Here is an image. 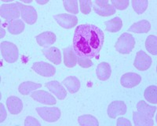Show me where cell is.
<instances>
[{
	"mask_svg": "<svg viewBox=\"0 0 157 126\" xmlns=\"http://www.w3.org/2000/svg\"><path fill=\"white\" fill-rule=\"evenodd\" d=\"M132 6L134 10L137 14H142L148 8V2L147 0H133Z\"/></svg>",
	"mask_w": 157,
	"mask_h": 126,
	"instance_id": "cell-29",
	"label": "cell"
},
{
	"mask_svg": "<svg viewBox=\"0 0 157 126\" xmlns=\"http://www.w3.org/2000/svg\"><path fill=\"white\" fill-rule=\"evenodd\" d=\"M62 84L71 94L77 92L80 88V82L75 77H68L63 81Z\"/></svg>",
	"mask_w": 157,
	"mask_h": 126,
	"instance_id": "cell-20",
	"label": "cell"
},
{
	"mask_svg": "<svg viewBox=\"0 0 157 126\" xmlns=\"http://www.w3.org/2000/svg\"><path fill=\"white\" fill-rule=\"evenodd\" d=\"M78 124L81 126H98V119L94 116L91 115H82L78 117Z\"/></svg>",
	"mask_w": 157,
	"mask_h": 126,
	"instance_id": "cell-28",
	"label": "cell"
},
{
	"mask_svg": "<svg viewBox=\"0 0 157 126\" xmlns=\"http://www.w3.org/2000/svg\"><path fill=\"white\" fill-rule=\"evenodd\" d=\"M36 112L43 120L47 122H55L61 115L60 109L57 107H47V106H38Z\"/></svg>",
	"mask_w": 157,
	"mask_h": 126,
	"instance_id": "cell-3",
	"label": "cell"
},
{
	"mask_svg": "<svg viewBox=\"0 0 157 126\" xmlns=\"http://www.w3.org/2000/svg\"><path fill=\"white\" fill-rule=\"evenodd\" d=\"M151 29V25L146 20L140 21L136 22L129 29V32L134 33H147Z\"/></svg>",
	"mask_w": 157,
	"mask_h": 126,
	"instance_id": "cell-22",
	"label": "cell"
},
{
	"mask_svg": "<svg viewBox=\"0 0 157 126\" xmlns=\"http://www.w3.org/2000/svg\"><path fill=\"white\" fill-rule=\"evenodd\" d=\"M64 9L68 12L72 13L74 14H77L78 13V1L76 0H66L64 1Z\"/></svg>",
	"mask_w": 157,
	"mask_h": 126,
	"instance_id": "cell-31",
	"label": "cell"
},
{
	"mask_svg": "<svg viewBox=\"0 0 157 126\" xmlns=\"http://www.w3.org/2000/svg\"><path fill=\"white\" fill-rule=\"evenodd\" d=\"M5 36V30L3 29H1V38H3V36Z\"/></svg>",
	"mask_w": 157,
	"mask_h": 126,
	"instance_id": "cell-39",
	"label": "cell"
},
{
	"mask_svg": "<svg viewBox=\"0 0 157 126\" xmlns=\"http://www.w3.org/2000/svg\"><path fill=\"white\" fill-rule=\"evenodd\" d=\"M41 87L42 85L40 84L34 83L32 81H26L20 85L18 90L20 93L22 94L23 96H28L32 92L36 90L37 88H40Z\"/></svg>",
	"mask_w": 157,
	"mask_h": 126,
	"instance_id": "cell-23",
	"label": "cell"
},
{
	"mask_svg": "<svg viewBox=\"0 0 157 126\" xmlns=\"http://www.w3.org/2000/svg\"><path fill=\"white\" fill-rule=\"evenodd\" d=\"M54 19L59 25L64 29H71L78 23V18L71 14H58L54 16Z\"/></svg>",
	"mask_w": 157,
	"mask_h": 126,
	"instance_id": "cell-11",
	"label": "cell"
},
{
	"mask_svg": "<svg viewBox=\"0 0 157 126\" xmlns=\"http://www.w3.org/2000/svg\"><path fill=\"white\" fill-rule=\"evenodd\" d=\"M111 3L114 6V8L123 10L127 9L130 2H129L128 0H120V1H119V0H116V1L113 0V1H111Z\"/></svg>",
	"mask_w": 157,
	"mask_h": 126,
	"instance_id": "cell-33",
	"label": "cell"
},
{
	"mask_svg": "<svg viewBox=\"0 0 157 126\" xmlns=\"http://www.w3.org/2000/svg\"><path fill=\"white\" fill-rule=\"evenodd\" d=\"M43 53L49 61H52L55 65H59L61 62V51L55 47H47L43 50Z\"/></svg>",
	"mask_w": 157,
	"mask_h": 126,
	"instance_id": "cell-16",
	"label": "cell"
},
{
	"mask_svg": "<svg viewBox=\"0 0 157 126\" xmlns=\"http://www.w3.org/2000/svg\"><path fill=\"white\" fill-rule=\"evenodd\" d=\"M31 97L35 101H37L39 103H43V104L55 105L57 103L56 99L54 96L43 90L36 91V92H32V95H31Z\"/></svg>",
	"mask_w": 157,
	"mask_h": 126,
	"instance_id": "cell-12",
	"label": "cell"
},
{
	"mask_svg": "<svg viewBox=\"0 0 157 126\" xmlns=\"http://www.w3.org/2000/svg\"><path fill=\"white\" fill-rule=\"evenodd\" d=\"M32 69L45 77H50L55 74L56 69L54 65H50L49 63L41 61V62H35L32 65Z\"/></svg>",
	"mask_w": 157,
	"mask_h": 126,
	"instance_id": "cell-9",
	"label": "cell"
},
{
	"mask_svg": "<svg viewBox=\"0 0 157 126\" xmlns=\"http://www.w3.org/2000/svg\"><path fill=\"white\" fill-rule=\"evenodd\" d=\"M79 4H80V10L83 14H89L91 11V6L93 4L92 1L90 0H80L79 1Z\"/></svg>",
	"mask_w": 157,
	"mask_h": 126,
	"instance_id": "cell-32",
	"label": "cell"
},
{
	"mask_svg": "<svg viewBox=\"0 0 157 126\" xmlns=\"http://www.w3.org/2000/svg\"><path fill=\"white\" fill-rule=\"evenodd\" d=\"M157 39L155 36H148L147 38L146 42H145V47L148 50L149 53L152 54L156 55L157 54Z\"/></svg>",
	"mask_w": 157,
	"mask_h": 126,
	"instance_id": "cell-30",
	"label": "cell"
},
{
	"mask_svg": "<svg viewBox=\"0 0 157 126\" xmlns=\"http://www.w3.org/2000/svg\"><path fill=\"white\" fill-rule=\"evenodd\" d=\"M1 53L8 63H13L18 59L19 52L18 49L15 44L8 41H4L1 43Z\"/></svg>",
	"mask_w": 157,
	"mask_h": 126,
	"instance_id": "cell-4",
	"label": "cell"
},
{
	"mask_svg": "<svg viewBox=\"0 0 157 126\" xmlns=\"http://www.w3.org/2000/svg\"><path fill=\"white\" fill-rule=\"evenodd\" d=\"M46 86L48 88V89L52 93H54L57 96L58 99L63 100V99L66 98V91L64 88V87L59 83V82H57V81H50V82H48V83L46 84Z\"/></svg>",
	"mask_w": 157,
	"mask_h": 126,
	"instance_id": "cell-14",
	"label": "cell"
},
{
	"mask_svg": "<svg viewBox=\"0 0 157 126\" xmlns=\"http://www.w3.org/2000/svg\"><path fill=\"white\" fill-rule=\"evenodd\" d=\"M6 106L11 114H18L23 110L22 101L16 96H10L6 100Z\"/></svg>",
	"mask_w": 157,
	"mask_h": 126,
	"instance_id": "cell-15",
	"label": "cell"
},
{
	"mask_svg": "<svg viewBox=\"0 0 157 126\" xmlns=\"http://www.w3.org/2000/svg\"><path fill=\"white\" fill-rule=\"evenodd\" d=\"M21 12V18L29 25H33L37 21V13L35 8L31 6H25L21 2H17Z\"/></svg>",
	"mask_w": 157,
	"mask_h": 126,
	"instance_id": "cell-7",
	"label": "cell"
},
{
	"mask_svg": "<svg viewBox=\"0 0 157 126\" xmlns=\"http://www.w3.org/2000/svg\"><path fill=\"white\" fill-rule=\"evenodd\" d=\"M77 63H78V65L82 67V68H89V67L93 65V62H92L91 59L88 58H80V57H78V59H77Z\"/></svg>",
	"mask_w": 157,
	"mask_h": 126,
	"instance_id": "cell-34",
	"label": "cell"
},
{
	"mask_svg": "<svg viewBox=\"0 0 157 126\" xmlns=\"http://www.w3.org/2000/svg\"><path fill=\"white\" fill-rule=\"evenodd\" d=\"M137 109L140 113L145 114L149 117H153L155 115L156 107L148 106V104L145 103V101H140L139 103L137 104Z\"/></svg>",
	"mask_w": 157,
	"mask_h": 126,
	"instance_id": "cell-25",
	"label": "cell"
},
{
	"mask_svg": "<svg viewBox=\"0 0 157 126\" xmlns=\"http://www.w3.org/2000/svg\"><path fill=\"white\" fill-rule=\"evenodd\" d=\"M25 29V24L21 20H13L8 25V31L13 35L21 33Z\"/></svg>",
	"mask_w": 157,
	"mask_h": 126,
	"instance_id": "cell-26",
	"label": "cell"
},
{
	"mask_svg": "<svg viewBox=\"0 0 157 126\" xmlns=\"http://www.w3.org/2000/svg\"><path fill=\"white\" fill-rule=\"evenodd\" d=\"M0 106H1V117H0V122H2L6 117V111L5 110V107H4L3 104L1 103L0 104Z\"/></svg>",
	"mask_w": 157,
	"mask_h": 126,
	"instance_id": "cell-37",
	"label": "cell"
},
{
	"mask_svg": "<svg viewBox=\"0 0 157 126\" xmlns=\"http://www.w3.org/2000/svg\"><path fill=\"white\" fill-rule=\"evenodd\" d=\"M77 57L75 55V53L73 52L71 47L64 50V65L68 68H72L75 66L77 64Z\"/></svg>",
	"mask_w": 157,
	"mask_h": 126,
	"instance_id": "cell-21",
	"label": "cell"
},
{
	"mask_svg": "<svg viewBox=\"0 0 157 126\" xmlns=\"http://www.w3.org/2000/svg\"><path fill=\"white\" fill-rule=\"evenodd\" d=\"M36 2L39 4H45V3H47L48 2V0H46V1H39V0H37Z\"/></svg>",
	"mask_w": 157,
	"mask_h": 126,
	"instance_id": "cell-38",
	"label": "cell"
},
{
	"mask_svg": "<svg viewBox=\"0 0 157 126\" xmlns=\"http://www.w3.org/2000/svg\"><path fill=\"white\" fill-rule=\"evenodd\" d=\"M112 73L110 65L107 62H101L98 65L96 69L97 77L101 81H107L109 79Z\"/></svg>",
	"mask_w": 157,
	"mask_h": 126,
	"instance_id": "cell-18",
	"label": "cell"
},
{
	"mask_svg": "<svg viewBox=\"0 0 157 126\" xmlns=\"http://www.w3.org/2000/svg\"><path fill=\"white\" fill-rule=\"evenodd\" d=\"M56 41V35L51 32H45L36 36V42L41 47H47V46L54 44Z\"/></svg>",
	"mask_w": 157,
	"mask_h": 126,
	"instance_id": "cell-17",
	"label": "cell"
},
{
	"mask_svg": "<svg viewBox=\"0 0 157 126\" xmlns=\"http://www.w3.org/2000/svg\"><path fill=\"white\" fill-rule=\"evenodd\" d=\"M141 81V77L139 74L134 73H127L123 75L120 79V83L123 87L127 88H132L137 86Z\"/></svg>",
	"mask_w": 157,
	"mask_h": 126,
	"instance_id": "cell-13",
	"label": "cell"
},
{
	"mask_svg": "<svg viewBox=\"0 0 157 126\" xmlns=\"http://www.w3.org/2000/svg\"><path fill=\"white\" fill-rule=\"evenodd\" d=\"M105 30L110 33H117L123 27V22L119 17L114 18L110 21L105 22Z\"/></svg>",
	"mask_w": 157,
	"mask_h": 126,
	"instance_id": "cell-24",
	"label": "cell"
},
{
	"mask_svg": "<svg viewBox=\"0 0 157 126\" xmlns=\"http://www.w3.org/2000/svg\"><path fill=\"white\" fill-rule=\"evenodd\" d=\"M1 17L6 21H13L21 16V10L16 3L3 4L1 6Z\"/></svg>",
	"mask_w": 157,
	"mask_h": 126,
	"instance_id": "cell-5",
	"label": "cell"
},
{
	"mask_svg": "<svg viewBox=\"0 0 157 126\" xmlns=\"http://www.w3.org/2000/svg\"><path fill=\"white\" fill-rule=\"evenodd\" d=\"M134 124L137 126H152L154 124V121L151 117L140 113V112H134L133 114Z\"/></svg>",
	"mask_w": 157,
	"mask_h": 126,
	"instance_id": "cell-19",
	"label": "cell"
},
{
	"mask_svg": "<svg viewBox=\"0 0 157 126\" xmlns=\"http://www.w3.org/2000/svg\"><path fill=\"white\" fill-rule=\"evenodd\" d=\"M25 126H40V123L37 119L32 117H27L25 121Z\"/></svg>",
	"mask_w": 157,
	"mask_h": 126,
	"instance_id": "cell-35",
	"label": "cell"
},
{
	"mask_svg": "<svg viewBox=\"0 0 157 126\" xmlns=\"http://www.w3.org/2000/svg\"><path fill=\"white\" fill-rule=\"evenodd\" d=\"M104 42L105 34L100 28L90 24L80 25L74 33L73 50L80 58L98 59Z\"/></svg>",
	"mask_w": 157,
	"mask_h": 126,
	"instance_id": "cell-1",
	"label": "cell"
},
{
	"mask_svg": "<svg viewBox=\"0 0 157 126\" xmlns=\"http://www.w3.org/2000/svg\"><path fill=\"white\" fill-rule=\"evenodd\" d=\"M135 46V40L132 35L129 33H123L120 36L116 43V50L120 54H130Z\"/></svg>",
	"mask_w": 157,
	"mask_h": 126,
	"instance_id": "cell-2",
	"label": "cell"
},
{
	"mask_svg": "<svg viewBox=\"0 0 157 126\" xmlns=\"http://www.w3.org/2000/svg\"><path fill=\"white\" fill-rule=\"evenodd\" d=\"M134 66L140 71L147 70L152 65V58L145 51L140 50L136 54L134 63Z\"/></svg>",
	"mask_w": 157,
	"mask_h": 126,
	"instance_id": "cell-8",
	"label": "cell"
},
{
	"mask_svg": "<svg viewBox=\"0 0 157 126\" xmlns=\"http://www.w3.org/2000/svg\"><path fill=\"white\" fill-rule=\"evenodd\" d=\"M144 96L148 102L156 104L157 103V88L155 85L149 86L145 89L144 92Z\"/></svg>",
	"mask_w": 157,
	"mask_h": 126,
	"instance_id": "cell-27",
	"label": "cell"
},
{
	"mask_svg": "<svg viewBox=\"0 0 157 126\" xmlns=\"http://www.w3.org/2000/svg\"><path fill=\"white\" fill-rule=\"evenodd\" d=\"M94 10L98 15L109 17L114 14L116 9L108 0H96L94 2Z\"/></svg>",
	"mask_w": 157,
	"mask_h": 126,
	"instance_id": "cell-6",
	"label": "cell"
},
{
	"mask_svg": "<svg viewBox=\"0 0 157 126\" xmlns=\"http://www.w3.org/2000/svg\"><path fill=\"white\" fill-rule=\"evenodd\" d=\"M127 113V106L123 101H114L108 107V115L111 118H116L119 115H123Z\"/></svg>",
	"mask_w": 157,
	"mask_h": 126,
	"instance_id": "cell-10",
	"label": "cell"
},
{
	"mask_svg": "<svg viewBox=\"0 0 157 126\" xmlns=\"http://www.w3.org/2000/svg\"><path fill=\"white\" fill-rule=\"evenodd\" d=\"M117 125L118 126H131V123L127 118L123 117H120L117 120Z\"/></svg>",
	"mask_w": 157,
	"mask_h": 126,
	"instance_id": "cell-36",
	"label": "cell"
}]
</instances>
